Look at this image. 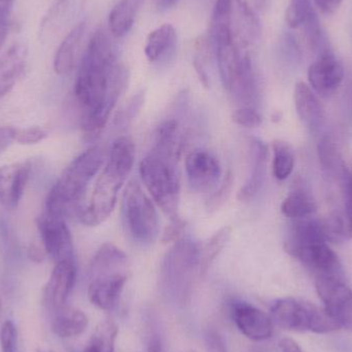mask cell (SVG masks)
Instances as JSON below:
<instances>
[{"label":"cell","mask_w":352,"mask_h":352,"mask_svg":"<svg viewBox=\"0 0 352 352\" xmlns=\"http://www.w3.org/2000/svg\"><path fill=\"white\" fill-rule=\"evenodd\" d=\"M128 72L118 62L104 29H97L82 56L74 95L82 107L80 126L86 133L100 132L127 85Z\"/></svg>","instance_id":"obj_1"},{"label":"cell","mask_w":352,"mask_h":352,"mask_svg":"<svg viewBox=\"0 0 352 352\" xmlns=\"http://www.w3.org/2000/svg\"><path fill=\"white\" fill-rule=\"evenodd\" d=\"M135 161V146L128 138L113 142L109 161L99 175L90 202L80 207L78 217L84 225L95 227L109 219L115 209L118 194L131 173Z\"/></svg>","instance_id":"obj_2"},{"label":"cell","mask_w":352,"mask_h":352,"mask_svg":"<svg viewBox=\"0 0 352 352\" xmlns=\"http://www.w3.org/2000/svg\"><path fill=\"white\" fill-rule=\"evenodd\" d=\"M105 156L101 146H92L74 159L47 195L45 212L63 219L70 213L78 214L80 200L91 180L102 167Z\"/></svg>","instance_id":"obj_3"},{"label":"cell","mask_w":352,"mask_h":352,"mask_svg":"<svg viewBox=\"0 0 352 352\" xmlns=\"http://www.w3.org/2000/svg\"><path fill=\"white\" fill-rule=\"evenodd\" d=\"M199 274V248L188 240L175 242L170 248L161 270L163 289L178 305L190 301L195 275Z\"/></svg>","instance_id":"obj_4"},{"label":"cell","mask_w":352,"mask_h":352,"mask_svg":"<svg viewBox=\"0 0 352 352\" xmlns=\"http://www.w3.org/2000/svg\"><path fill=\"white\" fill-rule=\"evenodd\" d=\"M271 318L277 326L292 332L329 334L340 329L324 308L294 298L276 300L271 308Z\"/></svg>","instance_id":"obj_5"},{"label":"cell","mask_w":352,"mask_h":352,"mask_svg":"<svg viewBox=\"0 0 352 352\" xmlns=\"http://www.w3.org/2000/svg\"><path fill=\"white\" fill-rule=\"evenodd\" d=\"M140 176L155 202L170 219L179 217V182L175 164L153 152L140 163Z\"/></svg>","instance_id":"obj_6"},{"label":"cell","mask_w":352,"mask_h":352,"mask_svg":"<svg viewBox=\"0 0 352 352\" xmlns=\"http://www.w3.org/2000/svg\"><path fill=\"white\" fill-rule=\"evenodd\" d=\"M123 213L132 237L142 243H151L159 232V219L154 204L140 184L131 180L123 194Z\"/></svg>","instance_id":"obj_7"},{"label":"cell","mask_w":352,"mask_h":352,"mask_svg":"<svg viewBox=\"0 0 352 352\" xmlns=\"http://www.w3.org/2000/svg\"><path fill=\"white\" fill-rule=\"evenodd\" d=\"M316 289L324 310L339 328L352 333V289L342 278L316 276Z\"/></svg>","instance_id":"obj_8"},{"label":"cell","mask_w":352,"mask_h":352,"mask_svg":"<svg viewBox=\"0 0 352 352\" xmlns=\"http://www.w3.org/2000/svg\"><path fill=\"white\" fill-rule=\"evenodd\" d=\"M36 223L47 256H51L55 263L63 261L76 262L74 241L65 219L43 211L37 219Z\"/></svg>","instance_id":"obj_9"},{"label":"cell","mask_w":352,"mask_h":352,"mask_svg":"<svg viewBox=\"0 0 352 352\" xmlns=\"http://www.w3.org/2000/svg\"><path fill=\"white\" fill-rule=\"evenodd\" d=\"M287 254L307 267L316 276L342 278L343 269L338 256L328 242L316 241L287 250Z\"/></svg>","instance_id":"obj_10"},{"label":"cell","mask_w":352,"mask_h":352,"mask_svg":"<svg viewBox=\"0 0 352 352\" xmlns=\"http://www.w3.org/2000/svg\"><path fill=\"white\" fill-rule=\"evenodd\" d=\"M231 314L238 330L250 340L256 342L268 340L274 333L272 318L252 304L244 301L233 302Z\"/></svg>","instance_id":"obj_11"},{"label":"cell","mask_w":352,"mask_h":352,"mask_svg":"<svg viewBox=\"0 0 352 352\" xmlns=\"http://www.w3.org/2000/svg\"><path fill=\"white\" fill-rule=\"evenodd\" d=\"M76 279V262L63 261L56 263L43 289V303L50 311L55 314L65 307L66 302L74 289Z\"/></svg>","instance_id":"obj_12"},{"label":"cell","mask_w":352,"mask_h":352,"mask_svg":"<svg viewBox=\"0 0 352 352\" xmlns=\"http://www.w3.org/2000/svg\"><path fill=\"white\" fill-rule=\"evenodd\" d=\"M344 78L342 64L330 53H324L310 65L308 80L310 88L322 97L332 96L337 92Z\"/></svg>","instance_id":"obj_13"},{"label":"cell","mask_w":352,"mask_h":352,"mask_svg":"<svg viewBox=\"0 0 352 352\" xmlns=\"http://www.w3.org/2000/svg\"><path fill=\"white\" fill-rule=\"evenodd\" d=\"M186 173L190 186L199 192L214 188L221 177V165L213 155L204 150H195L186 158Z\"/></svg>","instance_id":"obj_14"},{"label":"cell","mask_w":352,"mask_h":352,"mask_svg":"<svg viewBox=\"0 0 352 352\" xmlns=\"http://www.w3.org/2000/svg\"><path fill=\"white\" fill-rule=\"evenodd\" d=\"M127 280V273L123 271L92 277L88 287L89 300L98 309L105 311L113 309Z\"/></svg>","instance_id":"obj_15"},{"label":"cell","mask_w":352,"mask_h":352,"mask_svg":"<svg viewBox=\"0 0 352 352\" xmlns=\"http://www.w3.org/2000/svg\"><path fill=\"white\" fill-rule=\"evenodd\" d=\"M31 173L29 162L12 163L0 168V203L6 209H16L24 195Z\"/></svg>","instance_id":"obj_16"},{"label":"cell","mask_w":352,"mask_h":352,"mask_svg":"<svg viewBox=\"0 0 352 352\" xmlns=\"http://www.w3.org/2000/svg\"><path fill=\"white\" fill-rule=\"evenodd\" d=\"M294 100L302 123L314 133L320 131L326 122V111L316 92L305 82H298Z\"/></svg>","instance_id":"obj_17"},{"label":"cell","mask_w":352,"mask_h":352,"mask_svg":"<svg viewBox=\"0 0 352 352\" xmlns=\"http://www.w3.org/2000/svg\"><path fill=\"white\" fill-rule=\"evenodd\" d=\"M28 51L23 43H14L0 56V99L8 94L24 76Z\"/></svg>","instance_id":"obj_18"},{"label":"cell","mask_w":352,"mask_h":352,"mask_svg":"<svg viewBox=\"0 0 352 352\" xmlns=\"http://www.w3.org/2000/svg\"><path fill=\"white\" fill-rule=\"evenodd\" d=\"M285 21L291 28H305L308 41L312 47L320 45L322 39L320 22L310 0H289Z\"/></svg>","instance_id":"obj_19"},{"label":"cell","mask_w":352,"mask_h":352,"mask_svg":"<svg viewBox=\"0 0 352 352\" xmlns=\"http://www.w3.org/2000/svg\"><path fill=\"white\" fill-rule=\"evenodd\" d=\"M250 158H252V173L244 186L238 192V200L248 202L258 195L265 182L267 173V158L268 150L264 142L258 138L250 142Z\"/></svg>","instance_id":"obj_20"},{"label":"cell","mask_w":352,"mask_h":352,"mask_svg":"<svg viewBox=\"0 0 352 352\" xmlns=\"http://www.w3.org/2000/svg\"><path fill=\"white\" fill-rule=\"evenodd\" d=\"M86 26V21L76 24L58 47L54 57V69L58 76H67L76 66L78 50L84 38Z\"/></svg>","instance_id":"obj_21"},{"label":"cell","mask_w":352,"mask_h":352,"mask_svg":"<svg viewBox=\"0 0 352 352\" xmlns=\"http://www.w3.org/2000/svg\"><path fill=\"white\" fill-rule=\"evenodd\" d=\"M89 326L88 316L78 308H61L54 314L52 331L60 338L68 339L80 336Z\"/></svg>","instance_id":"obj_22"},{"label":"cell","mask_w":352,"mask_h":352,"mask_svg":"<svg viewBox=\"0 0 352 352\" xmlns=\"http://www.w3.org/2000/svg\"><path fill=\"white\" fill-rule=\"evenodd\" d=\"M182 140L178 123L169 120L159 126L156 133V153L168 162L175 165L182 153Z\"/></svg>","instance_id":"obj_23"},{"label":"cell","mask_w":352,"mask_h":352,"mask_svg":"<svg viewBox=\"0 0 352 352\" xmlns=\"http://www.w3.org/2000/svg\"><path fill=\"white\" fill-rule=\"evenodd\" d=\"M144 2V0H119L116 3L109 16V31L113 36L120 38L128 34Z\"/></svg>","instance_id":"obj_24"},{"label":"cell","mask_w":352,"mask_h":352,"mask_svg":"<svg viewBox=\"0 0 352 352\" xmlns=\"http://www.w3.org/2000/svg\"><path fill=\"white\" fill-rule=\"evenodd\" d=\"M318 151L320 166L324 175L330 179H337L340 182L346 164L342 159L336 138L333 135L324 136L318 144Z\"/></svg>","instance_id":"obj_25"},{"label":"cell","mask_w":352,"mask_h":352,"mask_svg":"<svg viewBox=\"0 0 352 352\" xmlns=\"http://www.w3.org/2000/svg\"><path fill=\"white\" fill-rule=\"evenodd\" d=\"M234 0H217L210 21V38L213 43L234 38Z\"/></svg>","instance_id":"obj_26"},{"label":"cell","mask_w":352,"mask_h":352,"mask_svg":"<svg viewBox=\"0 0 352 352\" xmlns=\"http://www.w3.org/2000/svg\"><path fill=\"white\" fill-rule=\"evenodd\" d=\"M238 12V41L240 49L246 51L260 38L261 26L254 10L244 0H236Z\"/></svg>","instance_id":"obj_27"},{"label":"cell","mask_w":352,"mask_h":352,"mask_svg":"<svg viewBox=\"0 0 352 352\" xmlns=\"http://www.w3.org/2000/svg\"><path fill=\"white\" fill-rule=\"evenodd\" d=\"M127 254L111 243H104L95 254L90 267L91 278L118 272L127 264Z\"/></svg>","instance_id":"obj_28"},{"label":"cell","mask_w":352,"mask_h":352,"mask_svg":"<svg viewBox=\"0 0 352 352\" xmlns=\"http://www.w3.org/2000/svg\"><path fill=\"white\" fill-rule=\"evenodd\" d=\"M177 35L173 25L164 24L155 29L148 34L144 47V53L148 61H158L175 47Z\"/></svg>","instance_id":"obj_29"},{"label":"cell","mask_w":352,"mask_h":352,"mask_svg":"<svg viewBox=\"0 0 352 352\" xmlns=\"http://www.w3.org/2000/svg\"><path fill=\"white\" fill-rule=\"evenodd\" d=\"M316 209L318 206L314 197L301 190L291 192L281 204L283 214L296 221L308 219L316 212Z\"/></svg>","instance_id":"obj_30"},{"label":"cell","mask_w":352,"mask_h":352,"mask_svg":"<svg viewBox=\"0 0 352 352\" xmlns=\"http://www.w3.org/2000/svg\"><path fill=\"white\" fill-rule=\"evenodd\" d=\"M231 228L223 227L213 234L202 246L199 248V275L204 276L210 268L215 258L223 252L231 236Z\"/></svg>","instance_id":"obj_31"},{"label":"cell","mask_w":352,"mask_h":352,"mask_svg":"<svg viewBox=\"0 0 352 352\" xmlns=\"http://www.w3.org/2000/svg\"><path fill=\"white\" fill-rule=\"evenodd\" d=\"M118 332L116 322L105 320L97 327L82 352H115Z\"/></svg>","instance_id":"obj_32"},{"label":"cell","mask_w":352,"mask_h":352,"mask_svg":"<svg viewBox=\"0 0 352 352\" xmlns=\"http://www.w3.org/2000/svg\"><path fill=\"white\" fill-rule=\"evenodd\" d=\"M322 225L327 242L342 243L352 237L351 223L344 212L332 213L322 219Z\"/></svg>","instance_id":"obj_33"},{"label":"cell","mask_w":352,"mask_h":352,"mask_svg":"<svg viewBox=\"0 0 352 352\" xmlns=\"http://www.w3.org/2000/svg\"><path fill=\"white\" fill-rule=\"evenodd\" d=\"M273 175L278 180H285L293 173L295 168V155L289 144L276 140L273 142Z\"/></svg>","instance_id":"obj_34"},{"label":"cell","mask_w":352,"mask_h":352,"mask_svg":"<svg viewBox=\"0 0 352 352\" xmlns=\"http://www.w3.org/2000/svg\"><path fill=\"white\" fill-rule=\"evenodd\" d=\"M234 186V175L231 171L226 175L223 178V182H221V186L217 192H213L211 195L210 198L208 199L207 202V209L209 212H213V211L219 210L221 207L223 206L226 202H227L229 197L231 196L232 190H233Z\"/></svg>","instance_id":"obj_35"},{"label":"cell","mask_w":352,"mask_h":352,"mask_svg":"<svg viewBox=\"0 0 352 352\" xmlns=\"http://www.w3.org/2000/svg\"><path fill=\"white\" fill-rule=\"evenodd\" d=\"M16 0H0V50L6 43L12 25V10Z\"/></svg>","instance_id":"obj_36"},{"label":"cell","mask_w":352,"mask_h":352,"mask_svg":"<svg viewBox=\"0 0 352 352\" xmlns=\"http://www.w3.org/2000/svg\"><path fill=\"white\" fill-rule=\"evenodd\" d=\"M232 120L237 125L246 128H256L262 125V116L250 107L236 109L232 113Z\"/></svg>","instance_id":"obj_37"},{"label":"cell","mask_w":352,"mask_h":352,"mask_svg":"<svg viewBox=\"0 0 352 352\" xmlns=\"http://www.w3.org/2000/svg\"><path fill=\"white\" fill-rule=\"evenodd\" d=\"M47 138V132L43 128L33 126V127L16 129L14 142L25 146H30V144H39Z\"/></svg>","instance_id":"obj_38"},{"label":"cell","mask_w":352,"mask_h":352,"mask_svg":"<svg viewBox=\"0 0 352 352\" xmlns=\"http://www.w3.org/2000/svg\"><path fill=\"white\" fill-rule=\"evenodd\" d=\"M18 333L12 320H6L0 328V345L1 352H16Z\"/></svg>","instance_id":"obj_39"},{"label":"cell","mask_w":352,"mask_h":352,"mask_svg":"<svg viewBox=\"0 0 352 352\" xmlns=\"http://www.w3.org/2000/svg\"><path fill=\"white\" fill-rule=\"evenodd\" d=\"M341 192L344 199L345 215L352 230V166L345 168L340 179Z\"/></svg>","instance_id":"obj_40"},{"label":"cell","mask_w":352,"mask_h":352,"mask_svg":"<svg viewBox=\"0 0 352 352\" xmlns=\"http://www.w3.org/2000/svg\"><path fill=\"white\" fill-rule=\"evenodd\" d=\"M204 343L206 352H228L223 335L217 329L210 328L206 331Z\"/></svg>","instance_id":"obj_41"},{"label":"cell","mask_w":352,"mask_h":352,"mask_svg":"<svg viewBox=\"0 0 352 352\" xmlns=\"http://www.w3.org/2000/svg\"><path fill=\"white\" fill-rule=\"evenodd\" d=\"M170 223L165 228L163 231L162 240L163 243H171V242L179 241L180 236L186 227V221L182 217H176L175 219H170Z\"/></svg>","instance_id":"obj_42"},{"label":"cell","mask_w":352,"mask_h":352,"mask_svg":"<svg viewBox=\"0 0 352 352\" xmlns=\"http://www.w3.org/2000/svg\"><path fill=\"white\" fill-rule=\"evenodd\" d=\"M12 229L8 219L3 214L0 215V248L2 252H10L12 246Z\"/></svg>","instance_id":"obj_43"},{"label":"cell","mask_w":352,"mask_h":352,"mask_svg":"<svg viewBox=\"0 0 352 352\" xmlns=\"http://www.w3.org/2000/svg\"><path fill=\"white\" fill-rule=\"evenodd\" d=\"M146 351L148 352H164L162 336H161L158 328L153 324L148 330Z\"/></svg>","instance_id":"obj_44"},{"label":"cell","mask_w":352,"mask_h":352,"mask_svg":"<svg viewBox=\"0 0 352 352\" xmlns=\"http://www.w3.org/2000/svg\"><path fill=\"white\" fill-rule=\"evenodd\" d=\"M144 102V93H140V94L136 95L132 98V100L130 101L129 105H128L127 109H126L125 118L124 119L126 121H130V120H133L134 117H136L138 113H140V109H142V104Z\"/></svg>","instance_id":"obj_45"},{"label":"cell","mask_w":352,"mask_h":352,"mask_svg":"<svg viewBox=\"0 0 352 352\" xmlns=\"http://www.w3.org/2000/svg\"><path fill=\"white\" fill-rule=\"evenodd\" d=\"M16 131V128L0 127V154L14 142Z\"/></svg>","instance_id":"obj_46"},{"label":"cell","mask_w":352,"mask_h":352,"mask_svg":"<svg viewBox=\"0 0 352 352\" xmlns=\"http://www.w3.org/2000/svg\"><path fill=\"white\" fill-rule=\"evenodd\" d=\"M318 8L327 14H332L340 8L343 0H314Z\"/></svg>","instance_id":"obj_47"},{"label":"cell","mask_w":352,"mask_h":352,"mask_svg":"<svg viewBox=\"0 0 352 352\" xmlns=\"http://www.w3.org/2000/svg\"><path fill=\"white\" fill-rule=\"evenodd\" d=\"M27 254H28V258L35 263H43L45 261V256H47L43 246H39L35 243H31L28 246Z\"/></svg>","instance_id":"obj_48"},{"label":"cell","mask_w":352,"mask_h":352,"mask_svg":"<svg viewBox=\"0 0 352 352\" xmlns=\"http://www.w3.org/2000/svg\"><path fill=\"white\" fill-rule=\"evenodd\" d=\"M281 352H303L296 341L291 338H283L279 343Z\"/></svg>","instance_id":"obj_49"},{"label":"cell","mask_w":352,"mask_h":352,"mask_svg":"<svg viewBox=\"0 0 352 352\" xmlns=\"http://www.w3.org/2000/svg\"><path fill=\"white\" fill-rule=\"evenodd\" d=\"M192 65H194L195 70H196L197 74H198L199 80L202 82L203 86L207 88L209 86V78L206 70L203 67L202 63L198 59H195L194 62H192Z\"/></svg>","instance_id":"obj_50"},{"label":"cell","mask_w":352,"mask_h":352,"mask_svg":"<svg viewBox=\"0 0 352 352\" xmlns=\"http://www.w3.org/2000/svg\"><path fill=\"white\" fill-rule=\"evenodd\" d=\"M156 2L157 8L160 10H166L168 8H173L177 3L178 0H155Z\"/></svg>","instance_id":"obj_51"},{"label":"cell","mask_w":352,"mask_h":352,"mask_svg":"<svg viewBox=\"0 0 352 352\" xmlns=\"http://www.w3.org/2000/svg\"><path fill=\"white\" fill-rule=\"evenodd\" d=\"M2 314H3V306H2L1 299H0V320H1Z\"/></svg>","instance_id":"obj_52"},{"label":"cell","mask_w":352,"mask_h":352,"mask_svg":"<svg viewBox=\"0 0 352 352\" xmlns=\"http://www.w3.org/2000/svg\"><path fill=\"white\" fill-rule=\"evenodd\" d=\"M190 352H195V351H190Z\"/></svg>","instance_id":"obj_53"}]
</instances>
